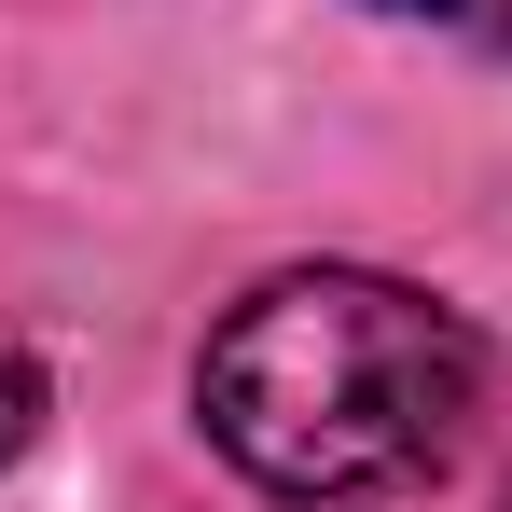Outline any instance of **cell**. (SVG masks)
<instances>
[{
  "label": "cell",
  "mask_w": 512,
  "mask_h": 512,
  "mask_svg": "<svg viewBox=\"0 0 512 512\" xmlns=\"http://www.w3.org/2000/svg\"><path fill=\"white\" fill-rule=\"evenodd\" d=\"M499 512H512V499H499Z\"/></svg>",
  "instance_id": "obj_4"
},
{
  "label": "cell",
  "mask_w": 512,
  "mask_h": 512,
  "mask_svg": "<svg viewBox=\"0 0 512 512\" xmlns=\"http://www.w3.org/2000/svg\"><path fill=\"white\" fill-rule=\"evenodd\" d=\"M485 402V346L457 305L402 277H263L194 360V416L263 499H402L429 485Z\"/></svg>",
  "instance_id": "obj_1"
},
{
  "label": "cell",
  "mask_w": 512,
  "mask_h": 512,
  "mask_svg": "<svg viewBox=\"0 0 512 512\" xmlns=\"http://www.w3.org/2000/svg\"><path fill=\"white\" fill-rule=\"evenodd\" d=\"M28 429H42V360H28V346L0 333V471L28 457Z\"/></svg>",
  "instance_id": "obj_2"
},
{
  "label": "cell",
  "mask_w": 512,
  "mask_h": 512,
  "mask_svg": "<svg viewBox=\"0 0 512 512\" xmlns=\"http://www.w3.org/2000/svg\"><path fill=\"white\" fill-rule=\"evenodd\" d=\"M374 14H416V28H457V42H499L512 56V0H374Z\"/></svg>",
  "instance_id": "obj_3"
}]
</instances>
